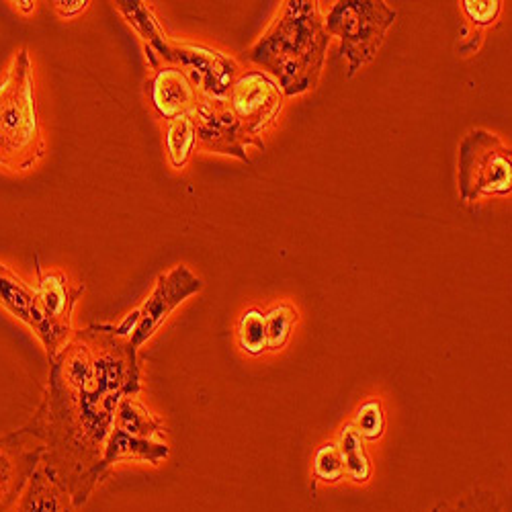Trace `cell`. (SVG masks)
Returning <instances> with one entry per match:
<instances>
[{"label":"cell","instance_id":"cell-25","mask_svg":"<svg viewBox=\"0 0 512 512\" xmlns=\"http://www.w3.org/2000/svg\"><path fill=\"white\" fill-rule=\"evenodd\" d=\"M463 11L476 25H490L496 21L502 3L498 0H465Z\"/></svg>","mask_w":512,"mask_h":512},{"label":"cell","instance_id":"cell-19","mask_svg":"<svg viewBox=\"0 0 512 512\" xmlns=\"http://www.w3.org/2000/svg\"><path fill=\"white\" fill-rule=\"evenodd\" d=\"M338 451H340V457H343L345 476H349L357 484L367 482L371 476V461L363 449V439L359 437V433L353 429V426H347L343 435H340Z\"/></svg>","mask_w":512,"mask_h":512},{"label":"cell","instance_id":"cell-26","mask_svg":"<svg viewBox=\"0 0 512 512\" xmlns=\"http://www.w3.org/2000/svg\"><path fill=\"white\" fill-rule=\"evenodd\" d=\"M87 0H56V3H52L54 11L60 15V17H74L78 15L80 11L87 9Z\"/></svg>","mask_w":512,"mask_h":512},{"label":"cell","instance_id":"cell-7","mask_svg":"<svg viewBox=\"0 0 512 512\" xmlns=\"http://www.w3.org/2000/svg\"><path fill=\"white\" fill-rule=\"evenodd\" d=\"M228 107L244 127V132L250 138H256L279 115L283 93L279 84L265 72H246L230 87Z\"/></svg>","mask_w":512,"mask_h":512},{"label":"cell","instance_id":"cell-1","mask_svg":"<svg viewBox=\"0 0 512 512\" xmlns=\"http://www.w3.org/2000/svg\"><path fill=\"white\" fill-rule=\"evenodd\" d=\"M138 349L117 326L72 332L50 357L48 386L25 433L44 445L41 467L82 508L99 482V463L123 398L138 396Z\"/></svg>","mask_w":512,"mask_h":512},{"label":"cell","instance_id":"cell-27","mask_svg":"<svg viewBox=\"0 0 512 512\" xmlns=\"http://www.w3.org/2000/svg\"><path fill=\"white\" fill-rule=\"evenodd\" d=\"M19 11H23L25 15H29V13H33L35 11V3H29V0H19V3H13Z\"/></svg>","mask_w":512,"mask_h":512},{"label":"cell","instance_id":"cell-16","mask_svg":"<svg viewBox=\"0 0 512 512\" xmlns=\"http://www.w3.org/2000/svg\"><path fill=\"white\" fill-rule=\"evenodd\" d=\"M70 494L39 467L17 502V512H78Z\"/></svg>","mask_w":512,"mask_h":512},{"label":"cell","instance_id":"cell-2","mask_svg":"<svg viewBox=\"0 0 512 512\" xmlns=\"http://www.w3.org/2000/svg\"><path fill=\"white\" fill-rule=\"evenodd\" d=\"M330 35L314 0H289L269 33L248 52V60L267 68L287 97L308 93L322 74Z\"/></svg>","mask_w":512,"mask_h":512},{"label":"cell","instance_id":"cell-6","mask_svg":"<svg viewBox=\"0 0 512 512\" xmlns=\"http://www.w3.org/2000/svg\"><path fill=\"white\" fill-rule=\"evenodd\" d=\"M203 289V281L185 265L175 267L173 271L162 273L156 279V287L148 300L130 316H127L117 330L130 338L134 349H142L144 343L160 330L166 318L173 314L187 297Z\"/></svg>","mask_w":512,"mask_h":512},{"label":"cell","instance_id":"cell-9","mask_svg":"<svg viewBox=\"0 0 512 512\" xmlns=\"http://www.w3.org/2000/svg\"><path fill=\"white\" fill-rule=\"evenodd\" d=\"M44 461V445L25 429L0 437V512H11L25 492L31 476Z\"/></svg>","mask_w":512,"mask_h":512},{"label":"cell","instance_id":"cell-24","mask_svg":"<svg viewBox=\"0 0 512 512\" xmlns=\"http://www.w3.org/2000/svg\"><path fill=\"white\" fill-rule=\"evenodd\" d=\"M353 429L359 433L361 439L367 441H375L381 437L383 433V412H381V404L377 400H369L365 402L359 412L355 422L351 424Z\"/></svg>","mask_w":512,"mask_h":512},{"label":"cell","instance_id":"cell-8","mask_svg":"<svg viewBox=\"0 0 512 512\" xmlns=\"http://www.w3.org/2000/svg\"><path fill=\"white\" fill-rule=\"evenodd\" d=\"M168 64L183 68L203 99L228 103L230 87L238 74V66L232 58L205 46L177 44V41H173Z\"/></svg>","mask_w":512,"mask_h":512},{"label":"cell","instance_id":"cell-21","mask_svg":"<svg viewBox=\"0 0 512 512\" xmlns=\"http://www.w3.org/2000/svg\"><path fill=\"white\" fill-rule=\"evenodd\" d=\"M238 343L240 347L250 353L259 355L267 349V336H265V316L259 310H248L242 314L238 322Z\"/></svg>","mask_w":512,"mask_h":512},{"label":"cell","instance_id":"cell-4","mask_svg":"<svg viewBox=\"0 0 512 512\" xmlns=\"http://www.w3.org/2000/svg\"><path fill=\"white\" fill-rule=\"evenodd\" d=\"M394 21L396 11L383 0H340L330 9L324 27L328 35H336L343 41L349 76H355L363 64L375 58Z\"/></svg>","mask_w":512,"mask_h":512},{"label":"cell","instance_id":"cell-23","mask_svg":"<svg viewBox=\"0 0 512 512\" xmlns=\"http://www.w3.org/2000/svg\"><path fill=\"white\" fill-rule=\"evenodd\" d=\"M314 476L322 482H338L345 476L343 457H340L338 445H324L314 457Z\"/></svg>","mask_w":512,"mask_h":512},{"label":"cell","instance_id":"cell-17","mask_svg":"<svg viewBox=\"0 0 512 512\" xmlns=\"http://www.w3.org/2000/svg\"><path fill=\"white\" fill-rule=\"evenodd\" d=\"M113 429L132 437L158 439L162 435V422L136 396H127L117 408Z\"/></svg>","mask_w":512,"mask_h":512},{"label":"cell","instance_id":"cell-10","mask_svg":"<svg viewBox=\"0 0 512 512\" xmlns=\"http://www.w3.org/2000/svg\"><path fill=\"white\" fill-rule=\"evenodd\" d=\"M195 123L197 144L205 150L218 154H232L240 160L248 162L244 152V144H254L256 148L265 150V144L256 138H250L240 121L230 111L228 103H216L203 99L197 103L193 113H189Z\"/></svg>","mask_w":512,"mask_h":512},{"label":"cell","instance_id":"cell-13","mask_svg":"<svg viewBox=\"0 0 512 512\" xmlns=\"http://www.w3.org/2000/svg\"><path fill=\"white\" fill-rule=\"evenodd\" d=\"M150 101L156 113L168 121L181 115L193 113L201 101L199 91L187 72L175 64H162L154 70V76L148 84Z\"/></svg>","mask_w":512,"mask_h":512},{"label":"cell","instance_id":"cell-20","mask_svg":"<svg viewBox=\"0 0 512 512\" xmlns=\"http://www.w3.org/2000/svg\"><path fill=\"white\" fill-rule=\"evenodd\" d=\"M431 512H504L494 492L486 488H472L457 500H443Z\"/></svg>","mask_w":512,"mask_h":512},{"label":"cell","instance_id":"cell-12","mask_svg":"<svg viewBox=\"0 0 512 512\" xmlns=\"http://www.w3.org/2000/svg\"><path fill=\"white\" fill-rule=\"evenodd\" d=\"M0 306L37 334V338L46 347L48 357H54L58 353L48 320L39 306L37 289L27 285L17 273H13L3 263H0Z\"/></svg>","mask_w":512,"mask_h":512},{"label":"cell","instance_id":"cell-22","mask_svg":"<svg viewBox=\"0 0 512 512\" xmlns=\"http://www.w3.org/2000/svg\"><path fill=\"white\" fill-rule=\"evenodd\" d=\"M295 322H297V314L289 306L273 308L265 316V336H267V349L269 351H279L287 345V340L291 336V330H293Z\"/></svg>","mask_w":512,"mask_h":512},{"label":"cell","instance_id":"cell-18","mask_svg":"<svg viewBox=\"0 0 512 512\" xmlns=\"http://www.w3.org/2000/svg\"><path fill=\"white\" fill-rule=\"evenodd\" d=\"M197 146V132L191 115H181L173 121H168L166 130V148H168V160L175 168H181L187 164L191 154Z\"/></svg>","mask_w":512,"mask_h":512},{"label":"cell","instance_id":"cell-5","mask_svg":"<svg viewBox=\"0 0 512 512\" xmlns=\"http://www.w3.org/2000/svg\"><path fill=\"white\" fill-rule=\"evenodd\" d=\"M512 191V154L504 142L486 132H469L459 146V195L474 201Z\"/></svg>","mask_w":512,"mask_h":512},{"label":"cell","instance_id":"cell-15","mask_svg":"<svg viewBox=\"0 0 512 512\" xmlns=\"http://www.w3.org/2000/svg\"><path fill=\"white\" fill-rule=\"evenodd\" d=\"M117 9L125 15L127 23H130L142 37L150 68L156 70L158 66L168 64L170 48H173V39L164 33V29H162L160 21L154 17L152 9L146 3H140V0H134V3H117Z\"/></svg>","mask_w":512,"mask_h":512},{"label":"cell","instance_id":"cell-11","mask_svg":"<svg viewBox=\"0 0 512 512\" xmlns=\"http://www.w3.org/2000/svg\"><path fill=\"white\" fill-rule=\"evenodd\" d=\"M37 277L39 285L35 289L39 295V306L52 330L56 349L60 351L66 345V340L72 336V312L84 293V285L72 283L70 277L62 271L46 273L39 267V263Z\"/></svg>","mask_w":512,"mask_h":512},{"label":"cell","instance_id":"cell-3","mask_svg":"<svg viewBox=\"0 0 512 512\" xmlns=\"http://www.w3.org/2000/svg\"><path fill=\"white\" fill-rule=\"evenodd\" d=\"M33 64L27 50H19L0 80V166L23 173L44 156Z\"/></svg>","mask_w":512,"mask_h":512},{"label":"cell","instance_id":"cell-14","mask_svg":"<svg viewBox=\"0 0 512 512\" xmlns=\"http://www.w3.org/2000/svg\"><path fill=\"white\" fill-rule=\"evenodd\" d=\"M170 455V447L158 439H142L132 437L119 429L111 431V437L107 441L103 459L99 463V482H103L109 474L113 465L123 461H142L150 465H160Z\"/></svg>","mask_w":512,"mask_h":512}]
</instances>
